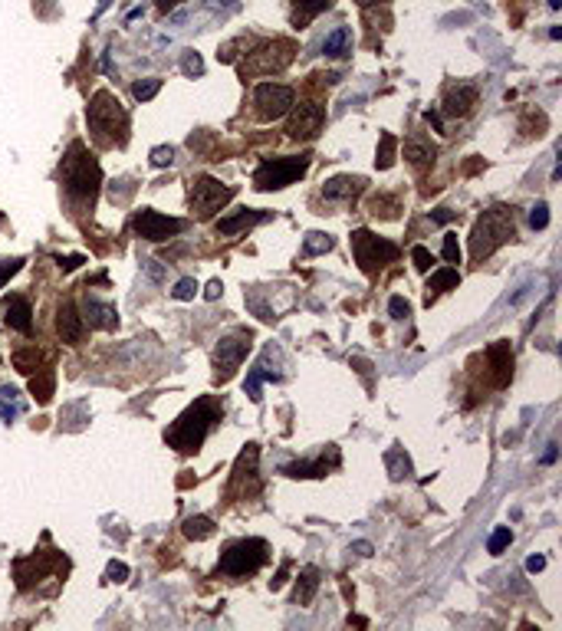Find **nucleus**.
Segmentation results:
<instances>
[{
	"label": "nucleus",
	"mask_w": 562,
	"mask_h": 631,
	"mask_svg": "<svg viewBox=\"0 0 562 631\" xmlns=\"http://www.w3.org/2000/svg\"><path fill=\"white\" fill-rule=\"evenodd\" d=\"M175 162V148L171 145H158V148H151V165L155 168H168Z\"/></svg>",
	"instance_id": "42"
},
{
	"label": "nucleus",
	"mask_w": 562,
	"mask_h": 631,
	"mask_svg": "<svg viewBox=\"0 0 562 631\" xmlns=\"http://www.w3.org/2000/svg\"><path fill=\"white\" fill-rule=\"evenodd\" d=\"M355 3H358V7H369V3H375V0H355Z\"/></svg>",
	"instance_id": "60"
},
{
	"label": "nucleus",
	"mask_w": 562,
	"mask_h": 631,
	"mask_svg": "<svg viewBox=\"0 0 562 631\" xmlns=\"http://www.w3.org/2000/svg\"><path fill=\"white\" fill-rule=\"evenodd\" d=\"M177 3H184V0H158V10H162V14H168V10H175Z\"/></svg>",
	"instance_id": "56"
},
{
	"label": "nucleus",
	"mask_w": 562,
	"mask_h": 631,
	"mask_svg": "<svg viewBox=\"0 0 562 631\" xmlns=\"http://www.w3.org/2000/svg\"><path fill=\"white\" fill-rule=\"evenodd\" d=\"M457 217V210H451V208H437L434 214H431V224H447V221H454Z\"/></svg>",
	"instance_id": "50"
},
{
	"label": "nucleus",
	"mask_w": 562,
	"mask_h": 631,
	"mask_svg": "<svg viewBox=\"0 0 562 631\" xmlns=\"http://www.w3.org/2000/svg\"><path fill=\"white\" fill-rule=\"evenodd\" d=\"M257 464H260V447H257V444H247L234 464V494L237 496H250V494L260 490Z\"/></svg>",
	"instance_id": "14"
},
{
	"label": "nucleus",
	"mask_w": 562,
	"mask_h": 631,
	"mask_svg": "<svg viewBox=\"0 0 562 631\" xmlns=\"http://www.w3.org/2000/svg\"><path fill=\"white\" fill-rule=\"evenodd\" d=\"M385 467H388L391 480H404V477H411V457L401 451V447H391V451L385 454Z\"/></svg>",
	"instance_id": "29"
},
{
	"label": "nucleus",
	"mask_w": 562,
	"mask_h": 631,
	"mask_svg": "<svg viewBox=\"0 0 562 631\" xmlns=\"http://www.w3.org/2000/svg\"><path fill=\"white\" fill-rule=\"evenodd\" d=\"M487 359H490V368H493V385L497 388L510 385V378H513V348L506 342H493L487 348Z\"/></svg>",
	"instance_id": "19"
},
{
	"label": "nucleus",
	"mask_w": 562,
	"mask_h": 631,
	"mask_svg": "<svg viewBox=\"0 0 562 631\" xmlns=\"http://www.w3.org/2000/svg\"><path fill=\"white\" fill-rule=\"evenodd\" d=\"M79 263H86V256L83 254H73V256H56V267L59 270H76V267H79Z\"/></svg>",
	"instance_id": "49"
},
{
	"label": "nucleus",
	"mask_w": 562,
	"mask_h": 631,
	"mask_svg": "<svg viewBox=\"0 0 562 631\" xmlns=\"http://www.w3.org/2000/svg\"><path fill=\"white\" fill-rule=\"evenodd\" d=\"M530 227H532V230H546V227H549V208L543 204V201H539V204L530 210Z\"/></svg>",
	"instance_id": "41"
},
{
	"label": "nucleus",
	"mask_w": 562,
	"mask_h": 631,
	"mask_svg": "<svg viewBox=\"0 0 562 631\" xmlns=\"http://www.w3.org/2000/svg\"><path fill=\"white\" fill-rule=\"evenodd\" d=\"M549 7H552V10H559V7H562V0H549Z\"/></svg>",
	"instance_id": "59"
},
{
	"label": "nucleus",
	"mask_w": 562,
	"mask_h": 631,
	"mask_svg": "<svg viewBox=\"0 0 562 631\" xmlns=\"http://www.w3.org/2000/svg\"><path fill=\"white\" fill-rule=\"evenodd\" d=\"M310 171V155H293V158H266L253 171V188L257 191H280L296 178Z\"/></svg>",
	"instance_id": "5"
},
{
	"label": "nucleus",
	"mask_w": 562,
	"mask_h": 631,
	"mask_svg": "<svg viewBox=\"0 0 562 631\" xmlns=\"http://www.w3.org/2000/svg\"><path fill=\"white\" fill-rule=\"evenodd\" d=\"M323 53L325 56H332V60L349 56V53H352V33H349V27H336V30L329 33L325 43H323Z\"/></svg>",
	"instance_id": "25"
},
{
	"label": "nucleus",
	"mask_w": 562,
	"mask_h": 631,
	"mask_svg": "<svg viewBox=\"0 0 562 631\" xmlns=\"http://www.w3.org/2000/svg\"><path fill=\"white\" fill-rule=\"evenodd\" d=\"M404 158L411 162V168L424 171V168L434 165V158H437V148H434L431 142H424V138H408V142H404Z\"/></svg>",
	"instance_id": "24"
},
{
	"label": "nucleus",
	"mask_w": 562,
	"mask_h": 631,
	"mask_svg": "<svg viewBox=\"0 0 562 631\" xmlns=\"http://www.w3.org/2000/svg\"><path fill=\"white\" fill-rule=\"evenodd\" d=\"M266 559V542L263 540H240L227 546L221 556V572L227 575H250L263 566Z\"/></svg>",
	"instance_id": "9"
},
{
	"label": "nucleus",
	"mask_w": 562,
	"mask_h": 631,
	"mask_svg": "<svg viewBox=\"0 0 562 631\" xmlns=\"http://www.w3.org/2000/svg\"><path fill=\"white\" fill-rule=\"evenodd\" d=\"M20 263H23V260H0V286H3L17 270H20Z\"/></svg>",
	"instance_id": "48"
},
{
	"label": "nucleus",
	"mask_w": 562,
	"mask_h": 631,
	"mask_svg": "<svg viewBox=\"0 0 562 631\" xmlns=\"http://www.w3.org/2000/svg\"><path fill=\"white\" fill-rule=\"evenodd\" d=\"M424 119H428V125H434V132H444V119H441V112H437V109H428V112H424Z\"/></svg>",
	"instance_id": "51"
},
{
	"label": "nucleus",
	"mask_w": 562,
	"mask_h": 631,
	"mask_svg": "<svg viewBox=\"0 0 562 631\" xmlns=\"http://www.w3.org/2000/svg\"><path fill=\"white\" fill-rule=\"evenodd\" d=\"M14 414H20V391L10 385H0V418L10 421Z\"/></svg>",
	"instance_id": "33"
},
{
	"label": "nucleus",
	"mask_w": 562,
	"mask_h": 631,
	"mask_svg": "<svg viewBox=\"0 0 562 631\" xmlns=\"http://www.w3.org/2000/svg\"><path fill=\"white\" fill-rule=\"evenodd\" d=\"M230 197H234V188H224L221 181L207 178V175L191 181V210L201 217V221H207L214 210H221Z\"/></svg>",
	"instance_id": "11"
},
{
	"label": "nucleus",
	"mask_w": 562,
	"mask_h": 631,
	"mask_svg": "<svg viewBox=\"0 0 562 631\" xmlns=\"http://www.w3.org/2000/svg\"><path fill=\"white\" fill-rule=\"evenodd\" d=\"M546 569V559L543 556H530L526 559V572H543Z\"/></svg>",
	"instance_id": "54"
},
{
	"label": "nucleus",
	"mask_w": 562,
	"mask_h": 631,
	"mask_svg": "<svg viewBox=\"0 0 562 631\" xmlns=\"http://www.w3.org/2000/svg\"><path fill=\"white\" fill-rule=\"evenodd\" d=\"M517 237V224H513V208L506 204H493L490 210L480 214V221L473 224L471 234V254L473 260H484L490 256L497 247H503L506 241Z\"/></svg>",
	"instance_id": "4"
},
{
	"label": "nucleus",
	"mask_w": 562,
	"mask_h": 631,
	"mask_svg": "<svg viewBox=\"0 0 562 631\" xmlns=\"http://www.w3.org/2000/svg\"><path fill=\"white\" fill-rule=\"evenodd\" d=\"M296 56V43L293 40H273V43L257 46L247 63L240 66L244 76H270V73H283Z\"/></svg>",
	"instance_id": "7"
},
{
	"label": "nucleus",
	"mask_w": 562,
	"mask_h": 631,
	"mask_svg": "<svg viewBox=\"0 0 562 631\" xmlns=\"http://www.w3.org/2000/svg\"><path fill=\"white\" fill-rule=\"evenodd\" d=\"M398 210H401V201H398V195H371L369 197V214H382L385 221H395L398 217Z\"/></svg>",
	"instance_id": "27"
},
{
	"label": "nucleus",
	"mask_w": 562,
	"mask_h": 631,
	"mask_svg": "<svg viewBox=\"0 0 562 631\" xmlns=\"http://www.w3.org/2000/svg\"><path fill=\"white\" fill-rule=\"evenodd\" d=\"M30 391H33V398L40 405H46L53 398V372H40V375L30 378Z\"/></svg>",
	"instance_id": "34"
},
{
	"label": "nucleus",
	"mask_w": 562,
	"mask_h": 631,
	"mask_svg": "<svg viewBox=\"0 0 562 631\" xmlns=\"http://www.w3.org/2000/svg\"><path fill=\"white\" fill-rule=\"evenodd\" d=\"M365 188V178L358 175H336L323 184V197L325 201H352L358 191Z\"/></svg>",
	"instance_id": "20"
},
{
	"label": "nucleus",
	"mask_w": 562,
	"mask_h": 631,
	"mask_svg": "<svg viewBox=\"0 0 562 631\" xmlns=\"http://www.w3.org/2000/svg\"><path fill=\"white\" fill-rule=\"evenodd\" d=\"M194 293H197V280H191V276H188V280H177V286L171 289V296H175V300H181V302L194 300Z\"/></svg>",
	"instance_id": "40"
},
{
	"label": "nucleus",
	"mask_w": 562,
	"mask_h": 631,
	"mask_svg": "<svg viewBox=\"0 0 562 631\" xmlns=\"http://www.w3.org/2000/svg\"><path fill=\"white\" fill-rule=\"evenodd\" d=\"M556 457H559V451H556V444L546 451V457H543V464H556Z\"/></svg>",
	"instance_id": "57"
},
{
	"label": "nucleus",
	"mask_w": 562,
	"mask_h": 631,
	"mask_svg": "<svg viewBox=\"0 0 562 631\" xmlns=\"http://www.w3.org/2000/svg\"><path fill=\"white\" fill-rule=\"evenodd\" d=\"M296 102V92L290 86H283V82H260L257 92H253V105H257V119L263 122H273L286 115Z\"/></svg>",
	"instance_id": "10"
},
{
	"label": "nucleus",
	"mask_w": 562,
	"mask_h": 631,
	"mask_svg": "<svg viewBox=\"0 0 562 631\" xmlns=\"http://www.w3.org/2000/svg\"><path fill=\"white\" fill-rule=\"evenodd\" d=\"M221 421V408L214 405L210 398H201V401H194L181 418L168 428V444L181 454H197L201 451V444H204L207 431L214 428Z\"/></svg>",
	"instance_id": "2"
},
{
	"label": "nucleus",
	"mask_w": 562,
	"mask_h": 631,
	"mask_svg": "<svg viewBox=\"0 0 562 631\" xmlns=\"http://www.w3.org/2000/svg\"><path fill=\"white\" fill-rule=\"evenodd\" d=\"M263 381H280V372H273V368H266V362H260L257 368H250V375H247V398L250 401H260V385Z\"/></svg>",
	"instance_id": "26"
},
{
	"label": "nucleus",
	"mask_w": 562,
	"mask_h": 631,
	"mask_svg": "<svg viewBox=\"0 0 562 631\" xmlns=\"http://www.w3.org/2000/svg\"><path fill=\"white\" fill-rule=\"evenodd\" d=\"M181 69H184L188 76H201L204 73V63H201V56H197L194 49H188V53H184V63H181Z\"/></svg>",
	"instance_id": "45"
},
{
	"label": "nucleus",
	"mask_w": 562,
	"mask_h": 631,
	"mask_svg": "<svg viewBox=\"0 0 562 631\" xmlns=\"http://www.w3.org/2000/svg\"><path fill=\"white\" fill-rule=\"evenodd\" d=\"M513 542V533H510V526H500V529H493L487 540V553H493V556H500L503 549Z\"/></svg>",
	"instance_id": "37"
},
{
	"label": "nucleus",
	"mask_w": 562,
	"mask_h": 631,
	"mask_svg": "<svg viewBox=\"0 0 562 631\" xmlns=\"http://www.w3.org/2000/svg\"><path fill=\"white\" fill-rule=\"evenodd\" d=\"M325 125V105L319 102H303L293 109V115L286 122V135L296 138V142H310L323 132Z\"/></svg>",
	"instance_id": "13"
},
{
	"label": "nucleus",
	"mask_w": 562,
	"mask_h": 631,
	"mask_svg": "<svg viewBox=\"0 0 562 631\" xmlns=\"http://www.w3.org/2000/svg\"><path fill=\"white\" fill-rule=\"evenodd\" d=\"M352 553H358V556H371V542H355Z\"/></svg>",
	"instance_id": "55"
},
{
	"label": "nucleus",
	"mask_w": 562,
	"mask_h": 631,
	"mask_svg": "<svg viewBox=\"0 0 562 631\" xmlns=\"http://www.w3.org/2000/svg\"><path fill=\"white\" fill-rule=\"evenodd\" d=\"M270 217H273L270 210H240L234 217H221V221H217V234H237V230H244V227L263 224Z\"/></svg>",
	"instance_id": "23"
},
{
	"label": "nucleus",
	"mask_w": 562,
	"mask_h": 631,
	"mask_svg": "<svg viewBox=\"0 0 562 631\" xmlns=\"http://www.w3.org/2000/svg\"><path fill=\"white\" fill-rule=\"evenodd\" d=\"M83 319H86L92 329H116L118 309L112 302H102L99 296H86V300H83Z\"/></svg>",
	"instance_id": "17"
},
{
	"label": "nucleus",
	"mask_w": 562,
	"mask_h": 631,
	"mask_svg": "<svg viewBox=\"0 0 562 631\" xmlns=\"http://www.w3.org/2000/svg\"><path fill=\"white\" fill-rule=\"evenodd\" d=\"M3 319H7V326L17 332H23L27 335L33 329V309H30V300L27 296H20V293H10L7 300H3Z\"/></svg>",
	"instance_id": "18"
},
{
	"label": "nucleus",
	"mask_w": 562,
	"mask_h": 631,
	"mask_svg": "<svg viewBox=\"0 0 562 631\" xmlns=\"http://www.w3.org/2000/svg\"><path fill=\"white\" fill-rule=\"evenodd\" d=\"M473 105H477V86H471V82L447 86V92H444V115H447V119H464V115H471Z\"/></svg>",
	"instance_id": "15"
},
{
	"label": "nucleus",
	"mask_w": 562,
	"mask_h": 631,
	"mask_svg": "<svg viewBox=\"0 0 562 631\" xmlns=\"http://www.w3.org/2000/svg\"><path fill=\"white\" fill-rule=\"evenodd\" d=\"M411 260H414V267H418L421 273H428L431 263H434V254H431L428 247H421V243H418V247L411 250Z\"/></svg>",
	"instance_id": "43"
},
{
	"label": "nucleus",
	"mask_w": 562,
	"mask_h": 631,
	"mask_svg": "<svg viewBox=\"0 0 562 631\" xmlns=\"http://www.w3.org/2000/svg\"><path fill=\"white\" fill-rule=\"evenodd\" d=\"M352 250H355V260H358V267H362L365 276H375L385 263H391V260L398 256V247H395V243L375 237L371 230H355Z\"/></svg>",
	"instance_id": "6"
},
{
	"label": "nucleus",
	"mask_w": 562,
	"mask_h": 631,
	"mask_svg": "<svg viewBox=\"0 0 562 631\" xmlns=\"http://www.w3.org/2000/svg\"><path fill=\"white\" fill-rule=\"evenodd\" d=\"M349 625H355V628H369V621L358 618V615H349Z\"/></svg>",
	"instance_id": "58"
},
{
	"label": "nucleus",
	"mask_w": 562,
	"mask_h": 631,
	"mask_svg": "<svg viewBox=\"0 0 562 631\" xmlns=\"http://www.w3.org/2000/svg\"><path fill=\"white\" fill-rule=\"evenodd\" d=\"M336 464H339V451L329 447V457H319V461H312V464H290L283 474H286V477H296V480H299V477L310 480V477H325V470L336 467Z\"/></svg>",
	"instance_id": "21"
},
{
	"label": "nucleus",
	"mask_w": 562,
	"mask_h": 631,
	"mask_svg": "<svg viewBox=\"0 0 562 631\" xmlns=\"http://www.w3.org/2000/svg\"><path fill=\"white\" fill-rule=\"evenodd\" d=\"M132 230H135V237L158 243V241H168L171 234H181V230H184V221L164 217V214H158V210H151V208H142L132 217Z\"/></svg>",
	"instance_id": "12"
},
{
	"label": "nucleus",
	"mask_w": 562,
	"mask_h": 631,
	"mask_svg": "<svg viewBox=\"0 0 562 631\" xmlns=\"http://www.w3.org/2000/svg\"><path fill=\"white\" fill-rule=\"evenodd\" d=\"M184 536L188 540H207V536H214V523L207 516H188L184 520Z\"/></svg>",
	"instance_id": "35"
},
{
	"label": "nucleus",
	"mask_w": 562,
	"mask_h": 631,
	"mask_svg": "<svg viewBox=\"0 0 562 631\" xmlns=\"http://www.w3.org/2000/svg\"><path fill=\"white\" fill-rule=\"evenodd\" d=\"M286 575H290V559H286V562L280 566V572H277V579L270 582V588H273V592H277V588H283V582H286Z\"/></svg>",
	"instance_id": "52"
},
{
	"label": "nucleus",
	"mask_w": 562,
	"mask_h": 631,
	"mask_svg": "<svg viewBox=\"0 0 562 631\" xmlns=\"http://www.w3.org/2000/svg\"><path fill=\"white\" fill-rule=\"evenodd\" d=\"M14 365L17 372H23V375H33L36 372V365H40V352L30 346V348H20V352H14Z\"/></svg>",
	"instance_id": "36"
},
{
	"label": "nucleus",
	"mask_w": 562,
	"mask_h": 631,
	"mask_svg": "<svg viewBox=\"0 0 562 631\" xmlns=\"http://www.w3.org/2000/svg\"><path fill=\"white\" fill-rule=\"evenodd\" d=\"M86 122L96 132V138L105 145H125V138H129V115H125L122 102L105 89L92 96V102L86 109Z\"/></svg>",
	"instance_id": "3"
},
{
	"label": "nucleus",
	"mask_w": 562,
	"mask_h": 631,
	"mask_svg": "<svg viewBox=\"0 0 562 631\" xmlns=\"http://www.w3.org/2000/svg\"><path fill=\"white\" fill-rule=\"evenodd\" d=\"M395 151H398V138L391 135V132H382L378 135V151H375V165L388 171V168L395 165Z\"/></svg>",
	"instance_id": "31"
},
{
	"label": "nucleus",
	"mask_w": 562,
	"mask_h": 631,
	"mask_svg": "<svg viewBox=\"0 0 562 631\" xmlns=\"http://www.w3.org/2000/svg\"><path fill=\"white\" fill-rule=\"evenodd\" d=\"M221 293H224V283H221V280H210V283H207V289H204L207 300H217Z\"/></svg>",
	"instance_id": "53"
},
{
	"label": "nucleus",
	"mask_w": 562,
	"mask_h": 631,
	"mask_svg": "<svg viewBox=\"0 0 562 631\" xmlns=\"http://www.w3.org/2000/svg\"><path fill=\"white\" fill-rule=\"evenodd\" d=\"M237 49H247V36H240V40H230V43H224L221 49H217V60L221 63H234L240 53Z\"/></svg>",
	"instance_id": "39"
},
{
	"label": "nucleus",
	"mask_w": 562,
	"mask_h": 631,
	"mask_svg": "<svg viewBox=\"0 0 562 631\" xmlns=\"http://www.w3.org/2000/svg\"><path fill=\"white\" fill-rule=\"evenodd\" d=\"M332 0H293V23L296 27H306L316 14H323Z\"/></svg>",
	"instance_id": "30"
},
{
	"label": "nucleus",
	"mask_w": 562,
	"mask_h": 631,
	"mask_svg": "<svg viewBox=\"0 0 562 631\" xmlns=\"http://www.w3.org/2000/svg\"><path fill=\"white\" fill-rule=\"evenodd\" d=\"M332 247H336V241H332L329 234H319V230H312V234H306V241H303V256L329 254Z\"/></svg>",
	"instance_id": "32"
},
{
	"label": "nucleus",
	"mask_w": 562,
	"mask_h": 631,
	"mask_svg": "<svg viewBox=\"0 0 562 631\" xmlns=\"http://www.w3.org/2000/svg\"><path fill=\"white\" fill-rule=\"evenodd\" d=\"M56 332L63 342H69V346H79L83 342V335H86V319L79 316L73 302H63L56 309Z\"/></svg>",
	"instance_id": "16"
},
{
	"label": "nucleus",
	"mask_w": 562,
	"mask_h": 631,
	"mask_svg": "<svg viewBox=\"0 0 562 631\" xmlns=\"http://www.w3.org/2000/svg\"><path fill=\"white\" fill-rule=\"evenodd\" d=\"M253 346V332L250 329H237L230 335H224L217 348H214V378L217 381H227V378H234V372L244 365L247 359V352Z\"/></svg>",
	"instance_id": "8"
},
{
	"label": "nucleus",
	"mask_w": 562,
	"mask_h": 631,
	"mask_svg": "<svg viewBox=\"0 0 562 631\" xmlns=\"http://www.w3.org/2000/svg\"><path fill=\"white\" fill-rule=\"evenodd\" d=\"M316 588H319V569L306 566V569L299 572V582H296V601H299V605H310L312 595H316Z\"/></svg>",
	"instance_id": "28"
},
{
	"label": "nucleus",
	"mask_w": 562,
	"mask_h": 631,
	"mask_svg": "<svg viewBox=\"0 0 562 631\" xmlns=\"http://www.w3.org/2000/svg\"><path fill=\"white\" fill-rule=\"evenodd\" d=\"M162 89V79H142V82H135L132 86V96L138 102H148V99H155Z\"/></svg>",
	"instance_id": "38"
},
{
	"label": "nucleus",
	"mask_w": 562,
	"mask_h": 631,
	"mask_svg": "<svg viewBox=\"0 0 562 631\" xmlns=\"http://www.w3.org/2000/svg\"><path fill=\"white\" fill-rule=\"evenodd\" d=\"M460 283V273L454 270V267H444V270H434L428 276V286H424V302H434L441 293H447V289H457Z\"/></svg>",
	"instance_id": "22"
},
{
	"label": "nucleus",
	"mask_w": 562,
	"mask_h": 631,
	"mask_svg": "<svg viewBox=\"0 0 562 631\" xmlns=\"http://www.w3.org/2000/svg\"><path fill=\"white\" fill-rule=\"evenodd\" d=\"M59 178H63L66 195L73 201H89L92 204V197H96L99 184H102V168L89 155V148L83 142H73L69 151L63 155V162H59Z\"/></svg>",
	"instance_id": "1"
},
{
	"label": "nucleus",
	"mask_w": 562,
	"mask_h": 631,
	"mask_svg": "<svg viewBox=\"0 0 562 631\" xmlns=\"http://www.w3.org/2000/svg\"><path fill=\"white\" fill-rule=\"evenodd\" d=\"M105 579H109V582H125V579H129V566H125V562H109Z\"/></svg>",
	"instance_id": "47"
},
{
	"label": "nucleus",
	"mask_w": 562,
	"mask_h": 631,
	"mask_svg": "<svg viewBox=\"0 0 562 631\" xmlns=\"http://www.w3.org/2000/svg\"><path fill=\"white\" fill-rule=\"evenodd\" d=\"M444 260L447 263H460V247H457V234H444Z\"/></svg>",
	"instance_id": "44"
},
{
	"label": "nucleus",
	"mask_w": 562,
	"mask_h": 631,
	"mask_svg": "<svg viewBox=\"0 0 562 631\" xmlns=\"http://www.w3.org/2000/svg\"><path fill=\"white\" fill-rule=\"evenodd\" d=\"M388 313L395 316V319H408V316H411V306H408V300H404V296H391V302H388Z\"/></svg>",
	"instance_id": "46"
}]
</instances>
